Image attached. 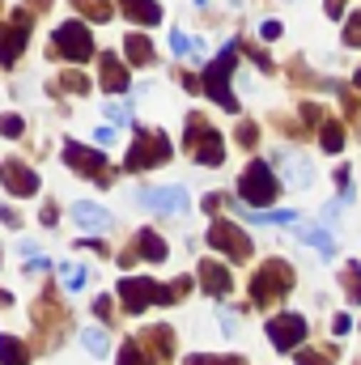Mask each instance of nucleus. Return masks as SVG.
I'll return each mask as SVG.
<instances>
[{
    "instance_id": "nucleus-1",
    "label": "nucleus",
    "mask_w": 361,
    "mask_h": 365,
    "mask_svg": "<svg viewBox=\"0 0 361 365\" xmlns=\"http://www.w3.org/2000/svg\"><path fill=\"white\" fill-rule=\"evenodd\" d=\"M191 289V280L179 276L175 280V289H166V284H158V280H149V276H128V280H119V302H123V310L128 314H141L145 306H171V302H179L183 293Z\"/></svg>"
},
{
    "instance_id": "nucleus-2",
    "label": "nucleus",
    "mask_w": 361,
    "mask_h": 365,
    "mask_svg": "<svg viewBox=\"0 0 361 365\" xmlns=\"http://www.w3.org/2000/svg\"><path fill=\"white\" fill-rule=\"evenodd\" d=\"M234 64H238V43H230V47L204 68V77H200V90L208 93L213 102H221L230 115H238V98L230 93V73H234Z\"/></svg>"
},
{
    "instance_id": "nucleus-3",
    "label": "nucleus",
    "mask_w": 361,
    "mask_h": 365,
    "mask_svg": "<svg viewBox=\"0 0 361 365\" xmlns=\"http://www.w3.org/2000/svg\"><path fill=\"white\" fill-rule=\"evenodd\" d=\"M166 162H171V136L136 128V140L123 158V170H153V166H166Z\"/></svg>"
},
{
    "instance_id": "nucleus-4",
    "label": "nucleus",
    "mask_w": 361,
    "mask_h": 365,
    "mask_svg": "<svg viewBox=\"0 0 361 365\" xmlns=\"http://www.w3.org/2000/svg\"><path fill=\"white\" fill-rule=\"evenodd\" d=\"M51 60H73V64H86L93 56V34L86 30V21H64L56 34H51V47H47Z\"/></svg>"
},
{
    "instance_id": "nucleus-5",
    "label": "nucleus",
    "mask_w": 361,
    "mask_h": 365,
    "mask_svg": "<svg viewBox=\"0 0 361 365\" xmlns=\"http://www.w3.org/2000/svg\"><path fill=\"white\" fill-rule=\"evenodd\" d=\"M276 195H280V179L272 175V166L268 162H251L247 175L238 179V200L251 204V208H268Z\"/></svg>"
},
{
    "instance_id": "nucleus-6",
    "label": "nucleus",
    "mask_w": 361,
    "mask_h": 365,
    "mask_svg": "<svg viewBox=\"0 0 361 365\" xmlns=\"http://www.w3.org/2000/svg\"><path fill=\"white\" fill-rule=\"evenodd\" d=\"M293 289V268L285 264V259H268L255 280H251V302L255 306H272V302H280L285 293Z\"/></svg>"
},
{
    "instance_id": "nucleus-7",
    "label": "nucleus",
    "mask_w": 361,
    "mask_h": 365,
    "mask_svg": "<svg viewBox=\"0 0 361 365\" xmlns=\"http://www.w3.org/2000/svg\"><path fill=\"white\" fill-rule=\"evenodd\" d=\"M187 149H195V162H200V166H221V162H225L221 136H217L200 115H187Z\"/></svg>"
},
{
    "instance_id": "nucleus-8",
    "label": "nucleus",
    "mask_w": 361,
    "mask_h": 365,
    "mask_svg": "<svg viewBox=\"0 0 361 365\" xmlns=\"http://www.w3.org/2000/svg\"><path fill=\"white\" fill-rule=\"evenodd\" d=\"M208 247H213V251H225L234 264L251 259V251H255V247H251V238H247L234 221H213V225H208Z\"/></svg>"
},
{
    "instance_id": "nucleus-9",
    "label": "nucleus",
    "mask_w": 361,
    "mask_h": 365,
    "mask_svg": "<svg viewBox=\"0 0 361 365\" xmlns=\"http://www.w3.org/2000/svg\"><path fill=\"white\" fill-rule=\"evenodd\" d=\"M30 21H34V13H30V9H17V17L0 30V64H4V68H13V64L21 60L26 38H30Z\"/></svg>"
},
{
    "instance_id": "nucleus-10",
    "label": "nucleus",
    "mask_w": 361,
    "mask_h": 365,
    "mask_svg": "<svg viewBox=\"0 0 361 365\" xmlns=\"http://www.w3.org/2000/svg\"><path fill=\"white\" fill-rule=\"evenodd\" d=\"M64 162L77 170V175H90L106 187L111 179V166H106V158H102V149H86L81 140H64Z\"/></svg>"
},
{
    "instance_id": "nucleus-11",
    "label": "nucleus",
    "mask_w": 361,
    "mask_h": 365,
    "mask_svg": "<svg viewBox=\"0 0 361 365\" xmlns=\"http://www.w3.org/2000/svg\"><path fill=\"white\" fill-rule=\"evenodd\" d=\"M268 340L280 353H293L306 340V319L302 314H276V319H268Z\"/></svg>"
},
{
    "instance_id": "nucleus-12",
    "label": "nucleus",
    "mask_w": 361,
    "mask_h": 365,
    "mask_svg": "<svg viewBox=\"0 0 361 365\" xmlns=\"http://www.w3.org/2000/svg\"><path fill=\"white\" fill-rule=\"evenodd\" d=\"M0 182H4L17 200H30V195L39 191V175H34L30 166L13 162V158H4V162H0Z\"/></svg>"
},
{
    "instance_id": "nucleus-13",
    "label": "nucleus",
    "mask_w": 361,
    "mask_h": 365,
    "mask_svg": "<svg viewBox=\"0 0 361 365\" xmlns=\"http://www.w3.org/2000/svg\"><path fill=\"white\" fill-rule=\"evenodd\" d=\"M141 204L162 208V212H187L191 195H187V187H158V191H141Z\"/></svg>"
},
{
    "instance_id": "nucleus-14",
    "label": "nucleus",
    "mask_w": 361,
    "mask_h": 365,
    "mask_svg": "<svg viewBox=\"0 0 361 365\" xmlns=\"http://www.w3.org/2000/svg\"><path fill=\"white\" fill-rule=\"evenodd\" d=\"M200 284H204V293L225 297V293L234 289V276H230V268H221L217 259H204V264H200Z\"/></svg>"
},
{
    "instance_id": "nucleus-15",
    "label": "nucleus",
    "mask_w": 361,
    "mask_h": 365,
    "mask_svg": "<svg viewBox=\"0 0 361 365\" xmlns=\"http://www.w3.org/2000/svg\"><path fill=\"white\" fill-rule=\"evenodd\" d=\"M98 68H102V90H106V93H123V90H128V64H123L119 56L102 51Z\"/></svg>"
},
{
    "instance_id": "nucleus-16",
    "label": "nucleus",
    "mask_w": 361,
    "mask_h": 365,
    "mask_svg": "<svg viewBox=\"0 0 361 365\" xmlns=\"http://www.w3.org/2000/svg\"><path fill=\"white\" fill-rule=\"evenodd\" d=\"M119 9H123V17H132L141 26H158L162 21V4L158 0H119Z\"/></svg>"
},
{
    "instance_id": "nucleus-17",
    "label": "nucleus",
    "mask_w": 361,
    "mask_h": 365,
    "mask_svg": "<svg viewBox=\"0 0 361 365\" xmlns=\"http://www.w3.org/2000/svg\"><path fill=\"white\" fill-rule=\"evenodd\" d=\"M73 217H77L81 230H106V225H111V212H106L102 204H86V200L73 204Z\"/></svg>"
},
{
    "instance_id": "nucleus-18",
    "label": "nucleus",
    "mask_w": 361,
    "mask_h": 365,
    "mask_svg": "<svg viewBox=\"0 0 361 365\" xmlns=\"http://www.w3.org/2000/svg\"><path fill=\"white\" fill-rule=\"evenodd\" d=\"M132 251H136L141 259H149V264H162V259H166V242H162V234H153V230H141Z\"/></svg>"
},
{
    "instance_id": "nucleus-19",
    "label": "nucleus",
    "mask_w": 361,
    "mask_h": 365,
    "mask_svg": "<svg viewBox=\"0 0 361 365\" xmlns=\"http://www.w3.org/2000/svg\"><path fill=\"white\" fill-rule=\"evenodd\" d=\"M123 51H128V64H136V68H149L153 64V43L145 34H128L123 38Z\"/></svg>"
},
{
    "instance_id": "nucleus-20",
    "label": "nucleus",
    "mask_w": 361,
    "mask_h": 365,
    "mask_svg": "<svg viewBox=\"0 0 361 365\" xmlns=\"http://www.w3.org/2000/svg\"><path fill=\"white\" fill-rule=\"evenodd\" d=\"M141 344L158 349V357H162V361H171V357H175V331H171V327H149V331L141 336Z\"/></svg>"
},
{
    "instance_id": "nucleus-21",
    "label": "nucleus",
    "mask_w": 361,
    "mask_h": 365,
    "mask_svg": "<svg viewBox=\"0 0 361 365\" xmlns=\"http://www.w3.org/2000/svg\"><path fill=\"white\" fill-rule=\"evenodd\" d=\"M298 238H302V242H310L323 259H332V251H336L332 234H327V230H319V225H298Z\"/></svg>"
},
{
    "instance_id": "nucleus-22",
    "label": "nucleus",
    "mask_w": 361,
    "mask_h": 365,
    "mask_svg": "<svg viewBox=\"0 0 361 365\" xmlns=\"http://www.w3.org/2000/svg\"><path fill=\"white\" fill-rule=\"evenodd\" d=\"M0 365H30V349L17 336H0Z\"/></svg>"
},
{
    "instance_id": "nucleus-23",
    "label": "nucleus",
    "mask_w": 361,
    "mask_h": 365,
    "mask_svg": "<svg viewBox=\"0 0 361 365\" xmlns=\"http://www.w3.org/2000/svg\"><path fill=\"white\" fill-rule=\"evenodd\" d=\"M280 166H285V175H289L293 187H310V175H315V170H310V162H302L298 153H289V158H280Z\"/></svg>"
},
{
    "instance_id": "nucleus-24",
    "label": "nucleus",
    "mask_w": 361,
    "mask_h": 365,
    "mask_svg": "<svg viewBox=\"0 0 361 365\" xmlns=\"http://www.w3.org/2000/svg\"><path fill=\"white\" fill-rule=\"evenodd\" d=\"M319 140H323V149H327V153H340V149H345V128H340V119H323Z\"/></svg>"
},
{
    "instance_id": "nucleus-25",
    "label": "nucleus",
    "mask_w": 361,
    "mask_h": 365,
    "mask_svg": "<svg viewBox=\"0 0 361 365\" xmlns=\"http://www.w3.org/2000/svg\"><path fill=\"white\" fill-rule=\"evenodd\" d=\"M60 280H64L68 293H77V289H86L90 272H86V264H60Z\"/></svg>"
},
{
    "instance_id": "nucleus-26",
    "label": "nucleus",
    "mask_w": 361,
    "mask_h": 365,
    "mask_svg": "<svg viewBox=\"0 0 361 365\" xmlns=\"http://www.w3.org/2000/svg\"><path fill=\"white\" fill-rule=\"evenodd\" d=\"M73 4H77V13H86L90 21H111V13H115L111 0H73Z\"/></svg>"
},
{
    "instance_id": "nucleus-27",
    "label": "nucleus",
    "mask_w": 361,
    "mask_h": 365,
    "mask_svg": "<svg viewBox=\"0 0 361 365\" xmlns=\"http://www.w3.org/2000/svg\"><path fill=\"white\" fill-rule=\"evenodd\" d=\"M119 365H149V353H145V344H141V340H128V344L119 349Z\"/></svg>"
},
{
    "instance_id": "nucleus-28",
    "label": "nucleus",
    "mask_w": 361,
    "mask_h": 365,
    "mask_svg": "<svg viewBox=\"0 0 361 365\" xmlns=\"http://www.w3.org/2000/svg\"><path fill=\"white\" fill-rule=\"evenodd\" d=\"M345 293L353 306H361V264H345Z\"/></svg>"
},
{
    "instance_id": "nucleus-29",
    "label": "nucleus",
    "mask_w": 361,
    "mask_h": 365,
    "mask_svg": "<svg viewBox=\"0 0 361 365\" xmlns=\"http://www.w3.org/2000/svg\"><path fill=\"white\" fill-rule=\"evenodd\" d=\"M81 344L90 349L93 357H106V331H98V327H90V331H81Z\"/></svg>"
},
{
    "instance_id": "nucleus-30",
    "label": "nucleus",
    "mask_w": 361,
    "mask_h": 365,
    "mask_svg": "<svg viewBox=\"0 0 361 365\" xmlns=\"http://www.w3.org/2000/svg\"><path fill=\"white\" fill-rule=\"evenodd\" d=\"M60 90H68V93H90V81H86V73H64V77H60Z\"/></svg>"
},
{
    "instance_id": "nucleus-31",
    "label": "nucleus",
    "mask_w": 361,
    "mask_h": 365,
    "mask_svg": "<svg viewBox=\"0 0 361 365\" xmlns=\"http://www.w3.org/2000/svg\"><path fill=\"white\" fill-rule=\"evenodd\" d=\"M195 47H200V43H191L183 30H171V51H175V56H191Z\"/></svg>"
},
{
    "instance_id": "nucleus-32",
    "label": "nucleus",
    "mask_w": 361,
    "mask_h": 365,
    "mask_svg": "<svg viewBox=\"0 0 361 365\" xmlns=\"http://www.w3.org/2000/svg\"><path fill=\"white\" fill-rule=\"evenodd\" d=\"M298 365H332V353L327 349H306V353H298Z\"/></svg>"
},
{
    "instance_id": "nucleus-33",
    "label": "nucleus",
    "mask_w": 361,
    "mask_h": 365,
    "mask_svg": "<svg viewBox=\"0 0 361 365\" xmlns=\"http://www.w3.org/2000/svg\"><path fill=\"white\" fill-rule=\"evenodd\" d=\"M345 43H349V47H361V9H357V13H349V26H345Z\"/></svg>"
},
{
    "instance_id": "nucleus-34",
    "label": "nucleus",
    "mask_w": 361,
    "mask_h": 365,
    "mask_svg": "<svg viewBox=\"0 0 361 365\" xmlns=\"http://www.w3.org/2000/svg\"><path fill=\"white\" fill-rule=\"evenodd\" d=\"M187 365H243V357H208V353H200V357H187Z\"/></svg>"
},
{
    "instance_id": "nucleus-35",
    "label": "nucleus",
    "mask_w": 361,
    "mask_h": 365,
    "mask_svg": "<svg viewBox=\"0 0 361 365\" xmlns=\"http://www.w3.org/2000/svg\"><path fill=\"white\" fill-rule=\"evenodd\" d=\"M336 187H340V200H353V182H349V166L345 162L336 166Z\"/></svg>"
},
{
    "instance_id": "nucleus-36",
    "label": "nucleus",
    "mask_w": 361,
    "mask_h": 365,
    "mask_svg": "<svg viewBox=\"0 0 361 365\" xmlns=\"http://www.w3.org/2000/svg\"><path fill=\"white\" fill-rule=\"evenodd\" d=\"M21 128H26V123H21L17 115H4V119H0V136H9V140H13V136H21Z\"/></svg>"
},
{
    "instance_id": "nucleus-37",
    "label": "nucleus",
    "mask_w": 361,
    "mask_h": 365,
    "mask_svg": "<svg viewBox=\"0 0 361 365\" xmlns=\"http://www.w3.org/2000/svg\"><path fill=\"white\" fill-rule=\"evenodd\" d=\"M238 140H243V145H247V149H251V145H255V140H260V128H255V123H251V119H247V123H238Z\"/></svg>"
},
{
    "instance_id": "nucleus-38",
    "label": "nucleus",
    "mask_w": 361,
    "mask_h": 365,
    "mask_svg": "<svg viewBox=\"0 0 361 365\" xmlns=\"http://www.w3.org/2000/svg\"><path fill=\"white\" fill-rule=\"evenodd\" d=\"M106 115H111V123H128V119H132V110H128L123 102H111V106H106Z\"/></svg>"
},
{
    "instance_id": "nucleus-39",
    "label": "nucleus",
    "mask_w": 361,
    "mask_h": 365,
    "mask_svg": "<svg viewBox=\"0 0 361 365\" xmlns=\"http://www.w3.org/2000/svg\"><path fill=\"white\" fill-rule=\"evenodd\" d=\"M315 123H323V110L319 106H302V128H315Z\"/></svg>"
},
{
    "instance_id": "nucleus-40",
    "label": "nucleus",
    "mask_w": 361,
    "mask_h": 365,
    "mask_svg": "<svg viewBox=\"0 0 361 365\" xmlns=\"http://www.w3.org/2000/svg\"><path fill=\"white\" fill-rule=\"evenodd\" d=\"M349 331H353V319L349 314H336L332 319V336H349Z\"/></svg>"
},
{
    "instance_id": "nucleus-41",
    "label": "nucleus",
    "mask_w": 361,
    "mask_h": 365,
    "mask_svg": "<svg viewBox=\"0 0 361 365\" xmlns=\"http://www.w3.org/2000/svg\"><path fill=\"white\" fill-rule=\"evenodd\" d=\"M0 221H4V225H9V230H17V225H21V217H17V212H13V208H9V204H4V208H0Z\"/></svg>"
},
{
    "instance_id": "nucleus-42",
    "label": "nucleus",
    "mask_w": 361,
    "mask_h": 365,
    "mask_svg": "<svg viewBox=\"0 0 361 365\" xmlns=\"http://www.w3.org/2000/svg\"><path fill=\"white\" fill-rule=\"evenodd\" d=\"M221 327H225V336H234V331H238V314L225 310V314H221Z\"/></svg>"
},
{
    "instance_id": "nucleus-43",
    "label": "nucleus",
    "mask_w": 361,
    "mask_h": 365,
    "mask_svg": "<svg viewBox=\"0 0 361 365\" xmlns=\"http://www.w3.org/2000/svg\"><path fill=\"white\" fill-rule=\"evenodd\" d=\"M260 34H264V38H280V21H264V26H260Z\"/></svg>"
},
{
    "instance_id": "nucleus-44",
    "label": "nucleus",
    "mask_w": 361,
    "mask_h": 365,
    "mask_svg": "<svg viewBox=\"0 0 361 365\" xmlns=\"http://www.w3.org/2000/svg\"><path fill=\"white\" fill-rule=\"evenodd\" d=\"M56 221H60V212H56V204H43V225H47V230H51V225H56Z\"/></svg>"
},
{
    "instance_id": "nucleus-45",
    "label": "nucleus",
    "mask_w": 361,
    "mask_h": 365,
    "mask_svg": "<svg viewBox=\"0 0 361 365\" xmlns=\"http://www.w3.org/2000/svg\"><path fill=\"white\" fill-rule=\"evenodd\" d=\"M93 314H98V319H111V297H98V302H93Z\"/></svg>"
},
{
    "instance_id": "nucleus-46",
    "label": "nucleus",
    "mask_w": 361,
    "mask_h": 365,
    "mask_svg": "<svg viewBox=\"0 0 361 365\" xmlns=\"http://www.w3.org/2000/svg\"><path fill=\"white\" fill-rule=\"evenodd\" d=\"M340 13H345V0H327V17H336V21H340Z\"/></svg>"
},
{
    "instance_id": "nucleus-47",
    "label": "nucleus",
    "mask_w": 361,
    "mask_h": 365,
    "mask_svg": "<svg viewBox=\"0 0 361 365\" xmlns=\"http://www.w3.org/2000/svg\"><path fill=\"white\" fill-rule=\"evenodd\" d=\"M115 140V128H98V145H111Z\"/></svg>"
},
{
    "instance_id": "nucleus-48",
    "label": "nucleus",
    "mask_w": 361,
    "mask_h": 365,
    "mask_svg": "<svg viewBox=\"0 0 361 365\" xmlns=\"http://www.w3.org/2000/svg\"><path fill=\"white\" fill-rule=\"evenodd\" d=\"M221 204H225V200H221V195H204V208H208V212H217V208H221Z\"/></svg>"
},
{
    "instance_id": "nucleus-49",
    "label": "nucleus",
    "mask_w": 361,
    "mask_h": 365,
    "mask_svg": "<svg viewBox=\"0 0 361 365\" xmlns=\"http://www.w3.org/2000/svg\"><path fill=\"white\" fill-rule=\"evenodd\" d=\"M30 4H34V9H43V4H51V0H30Z\"/></svg>"
},
{
    "instance_id": "nucleus-50",
    "label": "nucleus",
    "mask_w": 361,
    "mask_h": 365,
    "mask_svg": "<svg viewBox=\"0 0 361 365\" xmlns=\"http://www.w3.org/2000/svg\"><path fill=\"white\" fill-rule=\"evenodd\" d=\"M9 302H13V297H9V293H0V306H9Z\"/></svg>"
},
{
    "instance_id": "nucleus-51",
    "label": "nucleus",
    "mask_w": 361,
    "mask_h": 365,
    "mask_svg": "<svg viewBox=\"0 0 361 365\" xmlns=\"http://www.w3.org/2000/svg\"><path fill=\"white\" fill-rule=\"evenodd\" d=\"M353 86H357V93H361V68H357V77H353Z\"/></svg>"
}]
</instances>
